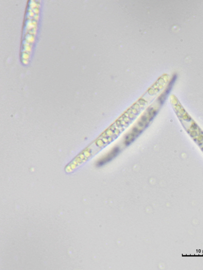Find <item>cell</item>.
<instances>
[{
    "mask_svg": "<svg viewBox=\"0 0 203 270\" xmlns=\"http://www.w3.org/2000/svg\"><path fill=\"white\" fill-rule=\"evenodd\" d=\"M120 152V149L119 147L114 148L112 151L110 152L107 156L102 158L98 162L96 165L98 167H101L105 165L106 164L108 163L109 162L111 161L112 159L116 157Z\"/></svg>",
    "mask_w": 203,
    "mask_h": 270,
    "instance_id": "cell-1",
    "label": "cell"
},
{
    "mask_svg": "<svg viewBox=\"0 0 203 270\" xmlns=\"http://www.w3.org/2000/svg\"><path fill=\"white\" fill-rule=\"evenodd\" d=\"M176 78H177V75H174V76H173V77L172 78V80H171L170 82V84H169V85L168 86L167 89L166 90L165 92L164 93H163L162 95L159 96V98H158V101H159L160 104H163L164 103L165 101V100L166 99L167 96L169 93H170V92L171 91V89H172V87H173V86L174 85V83H175V80H176Z\"/></svg>",
    "mask_w": 203,
    "mask_h": 270,
    "instance_id": "cell-2",
    "label": "cell"
},
{
    "mask_svg": "<svg viewBox=\"0 0 203 270\" xmlns=\"http://www.w3.org/2000/svg\"><path fill=\"white\" fill-rule=\"evenodd\" d=\"M148 121V117L146 115H143L141 118V121L144 123H146Z\"/></svg>",
    "mask_w": 203,
    "mask_h": 270,
    "instance_id": "cell-3",
    "label": "cell"
}]
</instances>
